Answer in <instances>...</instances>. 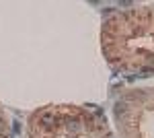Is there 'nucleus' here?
Masks as SVG:
<instances>
[{"label": "nucleus", "mask_w": 154, "mask_h": 138, "mask_svg": "<svg viewBox=\"0 0 154 138\" xmlns=\"http://www.w3.org/2000/svg\"><path fill=\"white\" fill-rule=\"evenodd\" d=\"M123 111H125V105H123V103H117V105H115V114H117V115H121Z\"/></svg>", "instance_id": "f257e3e1"}]
</instances>
